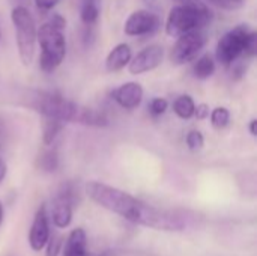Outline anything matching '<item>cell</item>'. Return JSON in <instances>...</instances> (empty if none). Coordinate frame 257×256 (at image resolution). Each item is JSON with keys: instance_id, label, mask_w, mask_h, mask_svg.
<instances>
[{"instance_id": "1", "label": "cell", "mask_w": 257, "mask_h": 256, "mask_svg": "<svg viewBox=\"0 0 257 256\" xmlns=\"http://www.w3.org/2000/svg\"><path fill=\"white\" fill-rule=\"evenodd\" d=\"M86 193L99 207L139 226L160 231H182L187 226L179 214L155 208L120 189L99 181L87 183Z\"/></svg>"}, {"instance_id": "2", "label": "cell", "mask_w": 257, "mask_h": 256, "mask_svg": "<svg viewBox=\"0 0 257 256\" xmlns=\"http://www.w3.org/2000/svg\"><path fill=\"white\" fill-rule=\"evenodd\" d=\"M30 107L47 119H56L60 122H75L89 127H107L108 119L102 112L80 106L59 94L36 92L30 100Z\"/></svg>"}, {"instance_id": "3", "label": "cell", "mask_w": 257, "mask_h": 256, "mask_svg": "<svg viewBox=\"0 0 257 256\" xmlns=\"http://www.w3.org/2000/svg\"><path fill=\"white\" fill-rule=\"evenodd\" d=\"M212 20L211 11L199 0H184L170 9L166 21V32L172 38H178L193 30L205 29Z\"/></svg>"}, {"instance_id": "4", "label": "cell", "mask_w": 257, "mask_h": 256, "mask_svg": "<svg viewBox=\"0 0 257 256\" xmlns=\"http://www.w3.org/2000/svg\"><path fill=\"white\" fill-rule=\"evenodd\" d=\"M257 50V35L251 32L247 26L241 24L232 30H229L217 44L215 57L217 60L229 66L239 59V56L245 54L248 57L254 56Z\"/></svg>"}, {"instance_id": "5", "label": "cell", "mask_w": 257, "mask_h": 256, "mask_svg": "<svg viewBox=\"0 0 257 256\" xmlns=\"http://www.w3.org/2000/svg\"><path fill=\"white\" fill-rule=\"evenodd\" d=\"M36 42H39L42 50L39 57L41 69L47 74L56 71L66 56V39L63 30L47 21L38 29Z\"/></svg>"}, {"instance_id": "6", "label": "cell", "mask_w": 257, "mask_h": 256, "mask_svg": "<svg viewBox=\"0 0 257 256\" xmlns=\"http://www.w3.org/2000/svg\"><path fill=\"white\" fill-rule=\"evenodd\" d=\"M11 20L15 27V41L23 65L29 66L33 62L36 50V23L27 6H14Z\"/></svg>"}, {"instance_id": "7", "label": "cell", "mask_w": 257, "mask_h": 256, "mask_svg": "<svg viewBox=\"0 0 257 256\" xmlns=\"http://www.w3.org/2000/svg\"><path fill=\"white\" fill-rule=\"evenodd\" d=\"M206 42H208V35L203 29L181 35L178 36V41L175 42L172 48L170 60L175 65L188 63L197 57V54L203 50Z\"/></svg>"}, {"instance_id": "8", "label": "cell", "mask_w": 257, "mask_h": 256, "mask_svg": "<svg viewBox=\"0 0 257 256\" xmlns=\"http://www.w3.org/2000/svg\"><path fill=\"white\" fill-rule=\"evenodd\" d=\"M160 26L161 20L157 14L146 9H139L130 14V17L125 21L123 32L128 36H146L157 32Z\"/></svg>"}, {"instance_id": "9", "label": "cell", "mask_w": 257, "mask_h": 256, "mask_svg": "<svg viewBox=\"0 0 257 256\" xmlns=\"http://www.w3.org/2000/svg\"><path fill=\"white\" fill-rule=\"evenodd\" d=\"M164 59V48L161 45L152 44L146 48H143L140 53H137V56L131 57L130 63H128V69L133 75H139V74H145L149 71H154L155 68H158L161 65Z\"/></svg>"}, {"instance_id": "10", "label": "cell", "mask_w": 257, "mask_h": 256, "mask_svg": "<svg viewBox=\"0 0 257 256\" xmlns=\"http://www.w3.org/2000/svg\"><path fill=\"white\" fill-rule=\"evenodd\" d=\"M72 204H74V195L72 189L69 186H65L53 201V223L63 229L71 225L72 220Z\"/></svg>"}, {"instance_id": "11", "label": "cell", "mask_w": 257, "mask_h": 256, "mask_svg": "<svg viewBox=\"0 0 257 256\" xmlns=\"http://www.w3.org/2000/svg\"><path fill=\"white\" fill-rule=\"evenodd\" d=\"M48 238H50L48 216H47L45 205H42L33 217L32 228L29 232V244H30L32 250L39 252L45 247V244L48 243Z\"/></svg>"}, {"instance_id": "12", "label": "cell", "mask_w": 257, "mask_h": 256, "mask_svg": "<svg viewBox=\"0 0 257 256\" xmlns=\"http://www.w3.org/2000/svg\"><path fill=\"white\" fill-rule=\"evenodd\" d=\"M114 101L125 110H134L143 100V88L137 81H128L113 92Z\"/></svg>"}, {"instance_id": "13", "label": "cell", "mask_w": 257, "mask_h": 256, "mask_svg": "<svg viewBox=\"0 0 257 256\" xmlns=\"http://www.w3.org/2000/svg\"><path fill=\"white\" fill-rule=\"evenodd\" d=\"M63 256H96L87 252V237L84 229L75 228L66 238L65 246H62Z\"/></svg>"}, {"instance_id": "14", "label": "cell", "mask_w": 257, "mask_h": 256, "mask_svg": "<svg viewBox=\"0 0 257 256\" xmlns=\"http://www.w3.org/2000/svg\"><path fill=\"white\" fill-rule=\"evenodd\" d=\"M133 57V51H131V47L125 42L122 44H117L107 56L105 59V68L108 72H117L120 69H123L130 60Z\"/></svg>"}, {"instance_id": "15", "label": "cell", "mask_w": 257, "mask_h": 256, "mask_svg": "<svg viewBox=\"0 0 257 256\" xmlns=\"http://www.w3.org/2000/svg\"><path fill=\"white\" fill-rule=\"evenodd\" d=\"M193 72H194L196 78H199V80L209 78L215 72V60H214V57L211 54H205L200 59H197V62L194 63Z\"/></svg>"}, {"instance_id": "16", "label": "cell", "mask_w": 257, "mask_h": 256, "mask_svg": "<svg viewBox=\"0 0 257 256\" xmlns=\"http://www.w3.org/2000/svg\"><path fill=\"white\" fill-rule=\"evenodd\" d=\"M194 109H196V104H194V100L190 95H181L173 103V112L181 119L193 118L194 116Z\"/></svg>"}, {"instance_id": "17", "label": "cell", "mask_w": 257, "mask_h": 256, "mask_svg": "<svg viewBox=\"0 0 257 256\" xmlns=\"http://www.w3.org/2000/svg\"><path fill=\"white\" fill-rule=\"evenodd\" d=\"M80 17L86 26H92L93 23H96L99 17V0H83Z\"/></svg>"}, {"instance_id": "18", "label": "cell", "mask_w": 257, "mask_h": 256, "mask_svg": "<svg viewBox=\"0 0 257 256\" xmlns=\"http://www.w3.org/2000/svg\"><path fill=\"white\" fill-rule=\"evenodd\" d=\"M38 167L44 172H54L59 166V155L56 149H45L41 152L36 161Z\"/></svg>"}, {"instance_id": "19", "label": "cell", "mask_w": 257, "mask_h": 256, "mask_svg": "<svg viewBox=\"0 0 257 256\" xmlns=\"http://www.w3.org/2000/svg\"><path fill=\"white\" fill-rule=\"evenodd\" d=\"M209 116H211L212 127L217 128V130L226 128L229 125V122H230V112L226 107H217V109L211 110Z\"/></svg>"}, {"instance_id": "20", "label": "cell", "mask_w": 257, "mask_h": 256, "mask_svg": "<svg viewBox=\"0 0 257 256\" xmlns=\"http://www.w3.org/2000/svg\"><path fill=\"white\" fill-rule=\"evenodd\" d=\"M63 127V122L60 121H56V119H47L45 121V125H44V134H42V139H44V145H51L54 142V139L57 137V134L60 133Z\"/></svg>"}, {"instance_id": "21", "label": "cell", "mask_w": 257, "mask_h": 256, "mask_svg": "<svg viewBox=\"0 0 257 256\" xmlns=\"http://www.w3.org/2000/svg\"><path fill=\"white\" fill-rule=\"evenodd\" d=\"M187 145L191 151H197L200 149L203 145H205V139H203V134L197 130H193L187 134Z\"/></svg>"}, {"instance_id": "22", "label": "cell", "mask_w": 257, "mask_h": 256, "mask_svg": "<svg viewBox=\"0 0 257 256\" xmlns=\"http://www.w3.org/2000/svg\"><path fill=\"white\" fill-rule=\"evenodd\" d=\"M211 5L224 9V11H236L244 6V0H208Z\"/></svg>"}, {"instance_id": "23", "label": "cell", "mask_w": 257, "mask_h": 256, "mask_svg": "<svg viewBox=\"0 0 257 256\" xmlns=\"http://www.w3.org/2000/svg\"><path fill=\"white\" fill-rule=\"evenodd\" d=\"M167 107H169L167 100H166V98L157 97V98H154V100L151 101V104H149V112H151L154 116H161V115L166 113Z\"/></svg>"}, {"instance_id": "24", "label": "cell", "mask_w": 257, "mask_h": 256, "mask_svg": "<svg viewBox=\"0 0 257 256\" xmlns=\"http://www.w3.org/2000/svg\"><path fill=\"white\" fill-rule=\"evenodd\" d=\"M62 243H63V238H62L60 235H54L53 238H48V243L45 244V246H47L45 256L59 255V252L62 250Z\"/></svg>"}, {"instance_id": "25", "label": "cell", "mask_w": 257, "mask_h": 256, "mask_svg": "<svg viewBox=\"0 0 257 256\" xmlns=\"http://www.w3.org/2000/svg\"><path fill=\"white\" fill-rule=\"evenodd\" d=\"M209 113H211V110H209V106H208V104H199V106L194 109V116H196L199 121H203V119L209 118Z\"/></svg>"}, {"instance_id": "26", "label": "cell", "mask_w": 257, "mask_h": 256, "mask_svg": "<svg viewBox=\"0 0 257 256\" xmlns=\"http://www.w3.org/2000/svg\"><path fill=\"white\" fill-rule=\"evenodd\" d=\"M48 23L53 24V26L57 27V29H62V30H65V27H66V20H65L60 14H53V15L50 17Z\"/></svg>"}, {"instance_id": "27", "label": "cell", "mask_w": 257, "mask_h": 256, "mask_svg": "<svg viewBox=\"0 0 257 256\" xmlns=\"http://www.w3.org/2000/svg\"><path fill=\"white\" fill-rule=\"evenodd\" d=\"M59 2L60 0H35L38 9H41V11H51L54 6L59 5Z\"/></svg>"}, {"instance_id": "28", "label": "cell", "mask_w": 257, "mask_h": 256, "mask_svg": "<svg viewBox=\"0 0 257 256\" xmlns=\"http://www.w3.org/2000/svg\"><path fill=\"white\" fill-rule=\"evenodd\" d=\"M6 172H8L6 163L0 158V184H2V181L5 180V177H6Z\"/></svg>"}, {"instance_id": "29", "label": "cell", "mask_w": 257, "mask_h": 256, "mask_svg": "<svg viewBox=\"0 0 257 256\" xmlns=\"http://www.w3.org/2000/svg\"><path fill=\"white\" fill-rule=\"evenodd\" d=\"M256 119H251V121H250V128H248V130H250V134H251V136H256Z\"/></svg>"}, {"instance_id": "30", "label": "cell", "mask_w": 257, "mask_h": 256, "mask_svg": "<svg viewBox=\"0 0 257 256\" xmlns=\"http://www.w3.org/2000/svg\"><path fill=\"white\" fill-rule=\"evenodd\" d=\"M14 3H15V6H26V3L29 2V0H12Z\"/></svg>"}, {"instance_id": "31", "label": "cell", "mask_w": 257, "mask_h": 256, "mask_svg": "<svg viewBox=\"0 0 257 256\" xmlns=\"http://www.w3.org/2000/svg\"><path fill=\"white\" fill-rule=\"evenodd\" d=\"M2 222H3V205L0 202V225H2Z\"/></svg>"}, {"instance_id": "32", "label": "cell", "mask_w": 257, "mask_h": 256, "mask_svg": "<svg viewBox=\"0 0 257 256\" xmlns=\"http://www.w3.org/2000/svg\"><path fill=\"white\" fill-rule=\"evenodd\" d=\"M176 2H184V0H176Z\"/></svg>"}, {"instance_id": "33", "label": "cell", "mask_w": 257, "mask_h": 256, "mask_svg": "<svg viewBox=\"0 0 257 256\" xmlns=\"http://www.w3.org/2000/svg\"><path fill=\"white\" fill-rule=\"evenodd\" d=\"M0 36H2V33H0Z\"/></svg>"}]
</instances>
